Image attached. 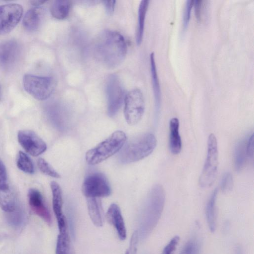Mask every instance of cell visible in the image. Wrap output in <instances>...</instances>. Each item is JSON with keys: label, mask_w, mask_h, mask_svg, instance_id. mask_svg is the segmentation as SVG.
<instances>
[{"label": "cell", "mask_w": 254, "mask_h": 254, "mask_svg": "<svg viewBox=\"0 0 254 254\" xmlns=\"http://www.w3.org/2000/svg\"><path fill=\"white\" fill-rule=\"evenodd\" d=\"M94 58L105 67L113 69L124 61L127 45L123 36L115 31L106 30L96 38L92 45Z\"/></svg>", "instance_id": "cell-1"}, {"label": "cell", "mask_w": 254, "mask_h": 254, "mask_svg": "<svg viewBox=\"0 0 254 254\" xmlns=\"http://www.w3.org/2000/svg\"><path fill=\"white\" fill-rule=\"evenodd\" d=\"M165 192L162 185L157 184L150 190L141 214V234L147 236L157 224L163 210Z\"/></svg>", "instance_id": "cell-2"}, {"label": "cell", "mask_w": 254, "mask_h": 254, "mask_svg": "<svg viewBox=\"0 0 254 254\" xmlns=\"http://www.w3.org/2000/svg\"><path fill=\"white\" fill-rule=\"evenodd\" d=\"M157 145L155 136L151 133L141 134L132 138L120 150L119 159L122 163L136 162L149 156Z\"/></svg>", "instance_id": "cell-3"}, {"label": "cell", "mask_w": 254, "mask_h": 254, "mask_svg": "<svg viewBox=\"0 0 254 254\" xmlns=\"http://www.w3.org/2000/svg\"><path fill=\"white\" fill-rule=\"evenodd\" d=\"M127 140L126 133L122 130L114 132L110 136L89 150L86 153L87 163L91 165L98 164L120 151Z\"/></svg>", "instance_id": "cell-4"}, {"label": "cell", "mask_w": 254, "mask_h": 254, "mask_svg": "<svg viewBox=\"0 0 254 254\" xmlns=\"http://www.w3.org/2000/svg\"><path fill=\"white\" fill-rule=\"evenodd\" d=\"M218 166L217 141L215 135L211 133L207 141L206 160L199 179V184L201 187L208 188L213 184L216 178Z\"/></svg>", "instance_id": "cell-5"}, {"label": "cell", "mask_w": 254, "mask_h": 254, "mask_svg": "<svg viewBox=\"0 0 254 254\" xmlns=\"http://www.w3.org/2000/svg\"><path fill=\"white\" fill-rule=\"evenodd\" d=\"M23 83L26 92L35 99L41 101L49 98L56 87L55 80L49 76L25 74Z\"/></svg>", "instance_id": "cell-6"}, {"label": "cell", "mask_w": 254, "mask_h": 254, "mask_svg": "<svg viewBox=\"0 0 254 254\" xmlns=\"http://www.w3.org/2000/svg\"><path fill=\"white\" fill-rule=\"evenodd\" d=\"M124 115L128 124L134 125L141 119L144 112L145 102L141 91L135 88L125 96Z\"/></svg>", "instance_id": "cell-7"}, {"label": "cell", "mask_w": 254, "mask_h": 254, "mask_svg": "<svg viewBox=\"0 0 254 254\" xmlns=\"http://www.w3.org/2000/svg\"><path fill=\"white\" fill-rule=\"evenodd\" d=\"M82 191L87 198L107 197L111 192L107 179L103 174L98 173L86 177L82 184Z\"/></svg>", "instance_id": "cell-8"}, {"label": "cell", "mask_w": 254, "mask_h": 254, "mask_svg": "<svg viewBox=\"0 0 254 254\" xmlns=\"http://www.w3.org/2000/svg\"><path fill=\"white\" fill-rule=\"evenodd\" d=\"M106 89L108 114L113 117L118 112L124 101V89L119 77L111 74L107 79Z\"/></svg>", "instance_id": "cell-9"}, {"label": "cell", "mask_w": 254, "mask_h": 254, "mask_svg": "<svg viewBox=\"0 0 254 254\" xmlns=\"http://www.w3.org/2000/svg\"><path fill=\"white\" fill-rule=\"evenodd\" d=\"M22 6L16 3L0 5V35L10 32L20 21Z\"/></svg>", "instance_id": "cell-10"}, {"label": "cell", "mask_w": 254, "mask_h": 254, "mask_svg": "<svg viewBox=\"0 0 254 254\" xmlns=\"http://www.w3.org/2000/svg\"><path fill=\"white\" fill-rule=\"evenodd\" d=\"M17 138L25 151L33 156H39L47 149L45 141L32 130H21L18 133Z\"/></svg>", "instance_id": "cell-11"}, {"label": "cell", "mask_w": 254, "mask_h": 254, "mask_svg": "<svg viewBox=\"0 0 254 254\" xmlns=\"http://www.w3.org/2000/svg\"><path fill=\"white\" fill-rule=\"evenodd\" d=\"M20 53L19 44L15 40L0 42V68L8 69L18 61Z\"/></svg>", "instance_id": "cell-12"}, {"label": "cell", "mask_w": 254, "mask_h": 254, "mask_svg": "<svg viewBox=\"0 0 254 254\" xmlns=\"http://www.w3.org/2000/svg\"><path fill=\"white\" fill-rule=\"evenodd\" d=\"M28 199L33 212L50 225L52 223L51 214L41 192L36 189L31 188L28 190Z\"/></svg>", "instance_id": "cell-13"}, {"label": "cell", "mask_w": 254, "mask_h": 254, "mask_svg": "<svg viewBox=\"0 0 254 254\" xmlns=\"http://www.w3.org/2000/svg\"><path fill=\"white\" fill-rule=\"evenodd\" d=\"M106 217L108 221L116 229L120 239L125 240L127 237V230L119 206L115 203L112 204L107 211Z\"/></svg>", "instance_id": "cell-14"}, {"label": "cell", "mask_w": 254, "mask_h": 254, "mask_svg": "<svg viewBox=\"0 0 254 254\" xmlns=\"http://www.w3.org/2000/svg\"><path fill=\"white\" fill-rule=\"evenodd\" d=\"M52 192L53 210L57 220L58 228H62L67 225L66 220L63 212L62 192L59 185L53 181L50 184Z\"/></svg>", "instance_id": "cell-15"}, {"label": "cell", "mask_w": 254, "mask_h": 254, "mask_svg": "<svg viewBox=\"0 0 254 254\" xmlns=\"http://www.w3.org/2000/svg\"><path fill=\"white\" fill-rule=\"evenodd\" d=\"M179 121L177 118H172L169 122V147L174 155L179 154L182 149V140L179 132Z\"/></svg>", "instance_id": "cell-16"}, {"label": "cell", "mask_w": 254, "mask_h": 254, "mask_svg": "<svg viewBox=\"0 0 254 254\" xmlns=\"http://www.w3.org/2000/svg\"><path fill=\"white\" fill-rule=\"evenodd\" d=\"M150 63L153 90L155 100V116L156 118H158L161 107V94L159 81L157 72L154 53L150 54Z\"/></svg>", "instance_id": "cell-17"}, {"label": "cell", "mask_w": 254, "mask_h": 254, "mask_svg": "<svg viewBox=\"0 0 254 254\" xmlns=\"http://www.w3.org/2000/svg\"><path fill=\"white\" fill-rule=\"evenodd\" d=\"M218 190L215 189L212 192L206 205L205 215L209 230L214 232L217 227L216 200Z\"/></svg>", "instance_id": "cell-18"}, {"label": "cell", "mask_w": 254, "mask_h": 254, "mask_svg": "<svg viewBox=\"0 0 254 254\" xmlns=\"http://www.w3.org/2000/svg\"><path fill=\"white\" fill-rule=\"evenodd\" d=\"M0 207L7 213L13 212L17 207L15 191L9 186L0 190Z\"/></svg>", "instance_id": "cell-19"}, {"label": "cell", "mask_w": 254, "mask_h": 254, "mask_svg": "<svg viewBox=\"0 0 254 254\" xmlns=\"http://www.w3.org/2000/svg\"><path fill=\"white\" fill-rule=\"evenodd\" d=\"M42 19V13L39 8H33L28 10L23 19V25L25 29L34 32L38 29Z\"/></svg>", "instance_id": "cell-20"}, {"label": "cell", "mask_w": 254, "mask_h": 254, "mask_svg": "<svg viewBox=\"0 0 254 254\" xmlns=\"http://www.w3.org/2000/svg\"><path fill=\"white\" fill-rule=\"evenodd\" d=\"M87 204L89 215L93 223L97 227L104 223L103 211L96 198H87Z\"/></svg>", "instance_id": "cell-21"}, {"label": "cell", "mask_w": 254, "mask_h": 254, "mask_svg": "<svg viewBox=\"0 0 254 254\" xmlns=\"http://www.w3.org/2000/svg\"><path fill=\"white\" fill-rule=\"evenodd\" d=\"M248 137L239 140L236 144L234 154V164L235 170L239 172L244 167L247 154V143Z\"/></svg>", "instance_id": "cell-22"}, {"label": "cell", "mask_w": 254, "mask_h": 254, "mask_svg": "<svg viewBox=\"0 0 254 254\" xmlns=\"http://www.w3.org/2000/svg\"><path fill=\"white\" fill-rule=\"evenodd\" d=\"M59 230V234L57 239L56 254H71L67 225Z\"/></svg>", "instance_id": "cell-23"}, {"label": "cell", "mask_w": 254, "mask_h": 254, "mask_svg": "<svg viewBox=\"0 0 254 254\" xmlns=\"http://www.w3.org/2000/svg\"><path fill=\"white\" fill-rule=\"evenodd\" d=\"M149 1L148 0H142L140 1L138 10V23L136 34V42L137 45H139L142 42L145 19Z\"/></svg>", "instance_id": "cell-24"}, {"label": "cell", "mask_w": 254, "mask_h": 254, "mask_svg": "<svg viewBox=\"0 0 254 254\" xmlns=\"http://www.w3.org/2000/svg\"><path fill=\"white\" fill-rule=\"evenodd\" d=\"M70 3L67 0H56L53 1L51 6L52 15L57 19H64L68 15Z\"/></svg>", "instance_id": "cell-25"}, {"label": "cell", "mask_w": 254, "mask_h": 254, "mask_svg": "<svg viewBox=\"0 0 254 254\" xmlns=\"http://www.w3.org/2000/svg\"><path fill=\"white\" fill-rule=\"evenodd\" d=\"M16 165L23 172L33 174L34 166L31 158L25 153L19 151L16 158Z\"/></svg>", "instance_id": "cell-26"}, {"label": "cell", "mask_w": 254, "mask_h": 254, "mask_svg": "<svg viewBox=\"0 0 254 254\" xmlns=\"http://www.w3.org/2000/svg\"><path fill=\"white\" fill-rule=\"evenodd\" d=\"M39 170L44 174L56 178H60V175L43 158L37 160Z\"/></svg>", "instance_id": "cell-27"}, {"label": "cell", "mask_w": 254, "mask_h": 254, "mask_svg": "<svg viewBox=\"0 0 254 254\" xmlns=\"http://www.w3.org/2000/svg\"><path fill=\"white\" fill-rule=\"evenodd\" d=\"M234 181L232 174L225 173L222 177L220 183V189L223 192L230 191L233 187Z\"/></svg>", "instance_id": "cell-28"}, {"label": "cell", "mask_w": 254, "mask_h": 254, "mask_svg": "<svg viewBox=\"0 0 254 254\" xmlns=\"http://www.w3.org/2000/svg\"><path fill=\"white\" fill-rule=\"evenodd\" d=\"M199 244L194 239H191L186 243L180 254H198Z\"/></svg>", "instance_id": "cell-29"}, {"label": "cell", "mask_w": 254, "mask_h": 254, "mask_svg": "<svg viewBox=\"0 0 254 254\" xmlns=\"http://www.w3.org/2000/svg\"><path fill=\"white\" fill-rule=\"evenodd\" d=\"M193 4V0H188L186 1L183 18L184 30H185L189 25Z\"/></svg>", "instance_id": "cell-30"}, {"label": "cell", "mask_w": 254, "mask_h": 254, "mask_svg": "<svg viewBox=\"0 0 254 254\" xmlns=\"http://www.w3.org/2000/svg\"><path fill=\"white\" fill-rule=\"evenodd\" d=\"M179 241V236H174L164 248L161 254H174Z\"/></svg>", "instance_id": "cell-31"}, {"label": "cell", "mask_w": 254, "mask_h": 254, "mask_svg": "<svg viewBox=\"0 0 254 254\" xmlns=\"http://www.w3.org/2000/svg\"><path fill=\"white\" fill-rule=\"evenodd\" d=\"M7 172L6 168L0 159V190L4 189L8 187L7 183Z\"/></svg>", "instance_id": "cell-32"}, {"label": "cell", "mask_w": 254, "mask_h": 254, "mask_svg": "<svg viewBox=\"0 0 254 254\" xmlns=\"http://www.w3.org/2000/svg\"><path fill=\"white\" fill-rule=\"evenodd\" d=\"M138 240V233L135 231L132 235L129 247L126 254H136Z\"/></svg>", "instance_id": "cell-33"}, {"label": "cell", "mask_w": 254, "mask_h": 254, "mask_svg": "<svg viewBox=\"0 0 254 254\" xmlns=\"http://www.w3.org/2000/svg\"><path fill=\"white\" fill-rule=\"evenodd\" d=\"M8 213L9 214V219L11 223L17 225L20 223L22 218V213L18 206L14 211Z\"/></svg>", "instance_id": "cell-34"}, {"label": "cell", "mask_w": 254, "mask_h": 254, "mask_svg": "<svg viewBox=\"0 0 254 254\" xmlns=\"http://www.w3.org/2000/svg\"><path fill=\"white\" fill-rule=\"evenodd\" d=\"M194 6L195 15L197 20L200 21L201 20L202 13L203 11V1L201 0H193Z\"/></svg>", "instance_id": "cell-35"}, {"label": "cell", "mask_w": 254, "mask_h": 254, "mask_svg": "<svg viewBox=\"0 0 254 254\" xmlns=\"http://www.w3.org/2000/svg\"><path fill=\"white\" fill-rule=\"evenodd\" d=\"M247 157L253 158L254 156V133H252L248 138L247 143Z\"/></svg>", "instance_id": "cell-36"}, {"label": "cell", "mask_w": 254, "mask_h": 254, "mask_svg": "<svg viewBox=\"0 0 254 254\" xmlns=\"http://www.w3.org/2000/svg\"><path fill=\"white\" fill-rule=\"evenodd\" d=\"M102 2L105 7L106 11L109 14H112L114 11L115 0H103Z\"/></svg>", "instance_id": "cell-37"}, {"label": "cell", "mask_w": 254, "mask_h": 254, "mask_svg": "<svg viewBox=\"0 0 254 254\" xmlns=\"http://www.w3.org/2000/svg\"><path fill=\"white\" fill-rule=\"evenodd\" d=\"M30 2L32 5L37 6H39L40 5L43 4L44 2H46V1L38 0H31Z\"/></svg>", "instance_id": "cell-38"}, {"label": "cell", "mask_w": 254, "mask_h": 254, "mask_svg": "<svg viewBox=\"0 0 254 254\" xmlns=\"http://www.w3.org/2000/svg\"><path fill=\"white\" fill-rule=\"evenodd\" d=\"M0 93H1V85L0 84Z\"/></svg>", "instance_id": "cell-39"}]
</instances>
